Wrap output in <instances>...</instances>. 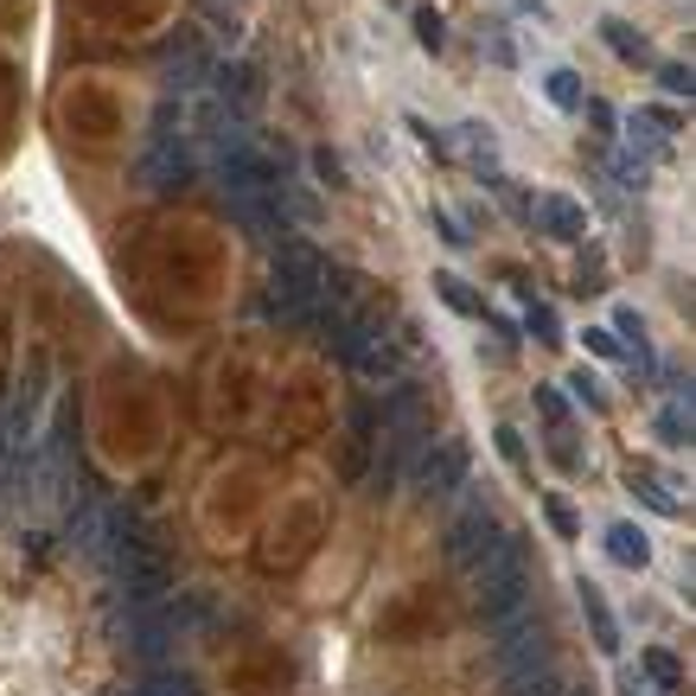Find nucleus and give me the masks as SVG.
<instances>
[{
  "instance_id": "19",
  "label": "nucleus",
  "mask_w": 696,
  "mask_h": 696,
  "mask_svg": "<svg viewBox=\"0 0 696 696\" xmlns=\"http://www.w3.org/2000/svg\"><path fill=\"white\" fill-rule=\"evenodd\" d=\"M544 96H550L556 110H582V103H587V90H582V77H575V71H550V77H544Z\"/></svg>"
},
{
  "instance_id": "35",
  "label": "nucleus",
  "mask_w": 696,
  "mask_h": 696,
  "mask_svg": "<svg viewBox=\"0 0 696 696\" xmlns=\"http://www.w3.org/2000/svg\"><path fill=\"white\" fill-rule=\"evenodd\" d=\"M313 173H320V185H345V167H339V153H327V147H313Z\"/></svg>"
},
{
  "instance_id": "8",
  "label": "nucleus",
  "mask_w": 696,
  "mask_h": 696,
  "mask_svg": "<svg viewBox=\"0 0 696 696\" xmlns=\"http://www.w3.org/2000/svg\"><path fill=\"white\" fill-rule=\"evenodd\" d=\"M467 467H473V454H467V441L454 435H429V447L415 454V467H409V486L422 492V499H447V492H460L467 486Z\"/></svg>"
},
{
  "instance_id": "20",
  "label": "nucleus",
  "mask_w": 696,
  "mask_h": 696,
  "mask_svg": "<svg viewBox=\"0 0 696 696\" xmlns=\"http://www.w3.org/2000/svg\"><path fill=\"white\" fill-rule=\"evenodd\" d=\"M582 115H587V128H594V141H601V147H614V141H620V115H614V103L587 96V103H582Z\"/></svg>"
},
{
  "instance_id": "7",
  "label": "nucleus",
  "mask_w": 696,
  "mask_h": 696,
  "mask_svg": "<svg viewBox=\"0 0 696 696\" xmlns=\"http://www.w3.org/2000/svg\"><path fill=\"white\" fill-rule=\"evenodd\" d=\"M499 626V646H492V659H499V677L505 684H517V677H530V671H544L550 664V652H544V626L530 620V607H517V614H505Z\"/></svg>"
},
{
  "instance_id": "21",
  "label": "nucleus",
  "mask_w": 696,
  "mask_h": 696,
  "mask_svg": "<svg viewBox=\"0 0 696 696\" xmlns=\"http://www.w3.org/2000/svg\"><path fill=\"white\" fill-rule=\"evenodd\" d=\"M659 441L664 447H684V441H691V403H684V397L671 409H659Z\"/></svg>"
},
{
  "instance_id": "38",
  "label": "nucleus",
  "mask_w": 696,
  "mask_h": 696,
  "mask_svg": "<svg viewBox=\"0 0 696 696\" xmlns=\"http://www.w3.org/2000/svg\"><path fill=\"white\" fill-rule=\"evenodd\" d=\"M652 696H664V691H652Z\"/></svg>"
},
{
  "instance_id": "5",
  "label": "nucleus",
  "mask_w": 696,
  "mask_h": 696,
  "mask_svg": "<svg viewBox=\"0 0 696 696\" xmlns=\"http://www.w3.org/2000/svg\"><path fill=\"white\" fill-rule=\"evenodd\" d=\"M332 345H339V358H345V365L358 370L365 384H390V377L403 370V358H397V345L384 339V327H377L370 313H358L352 327H339V332H332Z\"/></svg>"
},
{
  "instance_id": "28",
  "label": "nucleus",
  "mask_w": 696,
  "mask_h": 696,
  "mask_svg": "<svg viewBox=\"0 0 696 696\" xmlns=\"http://www.w3.org/2000/svg\"><path fill=\"white\" fill-rule=\"evenodd\" d=\"M512 696H562V684H556V671L544 664V671H530V677H517V684H505Z\"/></svg>"
},
{
  "instance_id": "25",
  "label": "nucleus",
  "mask_w": 696,
  "mask_h": 696,
  "mask_svg": "<svg viewBox=\"0 0 696 696\" xmlns=\"http://www.w3.org/2000/svg\"><path fill=\"white\" fill-rule=\"evenodd\" d=\"M524 327H530V339L537 345H562V327H556V313L544 307V300H530V313H524Z\"/></svg>"
},
{
  "instance_id": "11",
  "label": "nucleus",
  "mask_w": 696,
  "mask_h": 696,
  "mask_svg": "<svg viewBox=\"0 0 696 696\" xmlns=\"http://www.w3.org/2000/svg\"><path fill=\"white\" fill-rule=\"evenodd\" d=\"M205 90L224 103V115H230V122H243V115L262 103V71L250 65V58H230V65H218V71H212V83H205Z\"/></svg>"
},
{
  "instance_id": "13",
  "label": "nucleus",
  "mask_w": 696,
  "mask_h": 696,
  "mask_svg": "<svg viewBox=\"0 0 696 696\" xmlns=\"http://www.w3.org/2000/svg\"><path fill=\"white\" fill-rule=\"evenodd\" d=\"M575 594H582V620H587V632H594V652L601 659H620V620H614V607H607V594L587 582H575Z\"/></svg>"
},
{
  "instance_id": "12",
  "label": "nucleus",
  "mask_w": 696,
  "mask_h": 696,
  "mask_svg": "<svg viewBox=\"0 0 696 696\" xmlns=\"http://www.w3.org/2000/svg\"><path fill=\"white\" fill-rule=\"evenodd\" d=\"M530 218H537V230H544V237H562V243L587 237V212L569 198V192H544V198L530 205Z\"/></svg>"
},
{
  "instance_id": "15",
  "label": "nucleus",
  "mask_w": 696,
  "mask_h": 696,
  "mask_svg": "<svg viewBox=\"0 0 696 696\" xmlns=\"http://www.w3.org/2000/svg\"><path fill=\"white\" fill-rule=\"evenodd\" d=\"M454 135H460V141H447V153H467L479 173H486V167L499 160V141H492V128H486V122H460Z\"/></svg>"
},
{
  "instance_id": "10",
  "label": "nucleus",
  "mask_w": 696,
  "mask_h": 696,
  "mask_svg": "<svg viewBox=\"0 0 696 696\" xmlns=\"http://www.w3.org/2000/svg\"><path fill=\"white\" fill-rule=\"evenodd\" d=\"M492 530H499L492 505H486V499H467V512L441 530V550H447V562H460V569H467V562H473V556L492 544Z\"/></svg>"
},
{
  "instance_id": "14",
  "label": "nucleus",
  "mask_w": 696,
  "mask_h": 696,
  "mask_svg": "<svg viewBox=\"0 0 696 696\" xmlns=\"http://www.w3.org/2000/svg\"><path fill=\"white\" fill-rule=\"evenodd\" d=\"M601 544H607V556H614L620 569H646V562H652V537H646L639 524H607Z\"/></svg>"
},
{
  "instance_id": "31",
  "label": "nucleus",
  "mask_w": 696,
  "mask_h": 696,
  "mask_svg": "<svg viewBox=\"0 0 696 696\" xmlns=\"http://www.w3.org/2000/svg\"><path fill=\"white\" fill-rule=\"evenodd\" d=\"M626 141H632V147H646V153H664V135L652 128V122H646V110H639L632 122H626Z\"/></svg>"
},
{
  "instance_id": "24",
  "label": "nucleus",
  "mask_w": 696,
  "mask_h": 696,
  "mask_svg": "<svg viewBox=\"0 0 696 696\" xmlns=\"http://www.w3.org/2000/svg\"><path fill=\"white\" fill-rule=\"evenodd\" d=\"M607 167H614V180H620L626 192H646V173H652V167H646L639 153H607Z\"/></svg>"
},
{
  "instance_id": "37",
  "label": "nucleus",
  "mask_w": 696,
  "mask_h": 696,
  "mask_svg": "<svg viewBox=\"0 0 696 696\" xmlns=\"http://www.w3.org/2000/svg\"><path fill=\"white\" fill-rule=\"evenodd\" d=\"M486 58H492V65H517V45L505 33H486Z\"/></svg>"
},
{
  "instance_id": "1",
  "label": "nucleus",
  "mask_w": 696,
  "mask_h": 696,
  "mask_svg": "<svg viewBox=\"0 0 696 696\" xmlns=\"http://www.w3.org/2000/svg\"><path fill=\"white\" fill-rule=\"evenodd\" d=\"M467 569H473V607L486 620H505L517 607H530V544L517 530H492V544Z\"/></svg>"
},
{
  "instance_id": "34",
  "label": "nucleus",
  "mask_w": 696,
  "mask_h": 696,
  "mask_svg": "<svg viewBox=\"0 0 696 696\" xmlns=\"http://www.w3.org/2000/svg\"><path fill=\"white\" fill-rule=\"evenodd\" d=\"M544 517H550V530H556V537H575V530H582V524H575V512H569L562 499H544Z\"/></svg>"
},
{
  "instance_id": "32",
  "label": "nucleus",
  "mask_w": 696,
  "mask_h": 696,
  "mask_svg": "<svg viewBox=\"0 0 696 696\" xmlns=\"http://www.w3.org/2000/svg\"><path fill=\"white\" fill-rule=\"evenodd\" d=\"M537 409H544V422H550V429L569 422V403H562V390H556V384H537Z\"/></svg>"
},
{
  "instance_id": "26",
  "label": "nucleus",
  "mask_w": 696,
  "mask_h": 696,
  "mask_svg": "<svg viewBox=\"0 0 696 696\" xmlns=\"http://www.w3.org/2000/svg\"><path fill=\"white\" fill-rule=\"evenodd\" d=\"M415 38H422V52H441V45H447V20H441L435 7H415Z\"/></svg>"
},
{
  "instance_id": "9",
  "label": "nucleus",
  "mask_w": 696,
  "mask_h": 696,
  "mask_svg": "<svg viewBox=\"0 0 696 696\" xmlns=\"http://www.w3.org/2000/svg\"><path fill=\"white\" fill-rule=\"evenodd\" d=\"M160 71H167V96H198L218 65H212V52H205L198 33H180L160 45Z\"/></svg>"
},
{
  "instance_id": "4",
  "label": "nucleus",
  "mask_w": 696,
  "mask_h": 696,
  "mask_svg": "<svg viewBox=\"0 0 696 696\" xmlns=\"http://www.w3.org/2000/svg\"><path fill=\"white\" fill-rule=\"evenodd\" d=\"M192 173H198V153L185 141V128H173V103H167L160 122H153V135H147V147H141V185L167 198V192H180Z\"/></svg>"
},
{
  "instance_id": "2",
  "label": "nucleus",
  "mask_w": 696,
  "mask_h": 696,
  "mask_svg": "<svg viewBox=\"0 0 696 696\" xmlns=\"http://www.w3.org/2000/svg\"><path fill=\"white\" fill-rule=\"evenodd\" d=\"M327 282H332V269L313 243H275V256H269V300H275L282 327H313L320 300H327Z\"/></svg>"
},
{
  "instance_id": "3",
  "label": "nucleus",
  "mask_w": 696,
  "mask_h": 696,
  "mask_svg": "<svg viewBox=\"0 0 696 696\" xmlns=\"http://www.w3.org/2000/svg\"><path fill=\"white\" fill-rule=\"evenodd\" d=\"M115 582L128 594V607H153V601H167L173 594V562L160 556L153 537H141L128 517H122V530H115Z\"/></svg>"
},
{
  "instance_id": "30",
  "label": "nucleus",
  "mask_w": 696,
  "mask_h": 696,
  "mask_svg": "<svg viewBox=\"0 0 696 696\" xmlns=\"http://www.w3.org/2000/svg\"><path fill=\"white\" fill-rule=\"evenodd\" d=\"M569 390H575V403L607 409V390H601V377H594V370H575V377H569Z\"/></svg>"
},
{
  "instance_id": "27",
  "label": "nucleus",
  "mask_w": 696,
  "mask_h": 696,
  "mask_svg": "<svg viewBox=\"0 0 696 696\" xmlns=\"http://www.w3.org/2000/svg\"><path fill=\"white\" fill-rule=\"evenodd\" d=\"M492 441H499L505 467H517V473H530V447H524V435H517V429H492Z\"/></svg>"
},
{
  "instance_id": "23",
  "label": "nucleus",
  "mask_w": 696,
  "mask_h": 696,
  "mask_svg": "<svg viewBox=\"0 0 696 696\" xmlns=\"http://www.w3.org/2000/svg\"><path fill=\"white\" fill-rule=\"evenodd\" d=\"M632 492H639V499H646L652 512H664V517H677V512H684V505H677V499L664 492L659 479H652V473H639V467H632Z\"/></svg>"
},
{
  "instance_id": "22",
  "label": "nucleus",
  "mask_w": 696,
  "mask_h": 696,
  "mask_svg": "<svg viewBox=\"0 0 696 696\" xmlns=\"http://www.w3.org/2000/svg\"><path fill=\"white\" fill-rule=\"evenodd\" d=\"M646 677H652L664 696H677V684H684V664L671 659V652H659V646H652V652H646Z\"/></svg>"
},
{
  "instance_id": "16",
  "label": "nucleus",
  "mask_w": 696,
  "mask_h": 696,
  "mask_svg": "<svg viewBox=\"0 0 696 696\" xmlns=\"http://www.w3.org/2000/svg\"><path fill=\"white\" fill-rule=\"evenodd\" d=\"M601 38H607V52H614V58H626V65H652V45L632 33L626 20H601Z\"/></svg>"
},
{
  "instance_id": "6",
  "label": "nucleus",
  "mask_w": 696,
  "mask_h": 696,
  "mask_svg": "<svg viewBox=\"0 0 696 696\" xmlns=\"http://www.w3.org/2000/svg\"><path fill=\"white\" fill-rule=\"evenodd\" d=\"M45 384H52V358L38 352L33 370L13 384V403H7V422H0V454H26L38 441V409H45Z\"/></svg>"
},
{
  "instance_id": "17",
  "label": "nucleus",
  "mask_w": 696,
  "mask_h": 696,
  "mask_svg": "<svg viewBox=\"0 0 696 696\" xmlns=\"http://www.w3.org/2000/svg\"><path fill=\"white\" fill-rule=\"evenodd\" d=\"M435 294H441V307H454L460 320H486V300H479L460 275H435Z\"/></svg>"
},
{
  "instance_id": "29",
  "label": "nucleus",
  "mask_w": 696,
  "mask_h": 696,
  "mask_svg": "<svg viewBox=\"0 0 696 696\" xmlns=\"http://www.w3.org/2000/svg\"><path fill=\"white\" fill-rule=\"evenodd\" d=\"M429 224H435V237H441V243H454V250H467V243H473V237H467V224L454 218V212H441V205L429 212Z\"/></svg>"
},
{
  "instance_id": "18",
  "label": "nucleus",
  "mask_w": 696,
  "mask_h": 696,
  "mask_svg": "<svg viewBox=\"0 0 696 696\" xmlns=\"http://www.w3.org/2000/svg\"><path fill=\"white\" fill-rule=\"evenodd\" d=\"M128 696H198V677L192 671H153L141 691H128Z\"/></svg>"
},
{
  "instance_id": "36",
  "label": "nucleus",
  "mask_w": 696,
  "mask_h": 696,
  "mask_svg": "<svg viewBox=\"0 0 696 696\" xmlns=\"http://www.w3.org/2000/svg\"><path fill=\"white\" fill-rule=\"evenodd\" d=\"M582 339H587V352H594V358H620V339H614L607 327H587Z\"/></svg>"
},
{
  "instance_id": "33",
  "label": "nucleus",
  "mask_w": 696,
  "mask_h": 696,
  "mask_svg": "<svg viewBox=\"0 0 696 696\" xmlns=\"http://www.w3.org/2000/svg\"><path fill=\"white\" fill-rule=\"evenodd\" d=\"M659 83H664V90H671V96H691V90H696L691 65H659Z\"/></svg>"
}]
</instances>
